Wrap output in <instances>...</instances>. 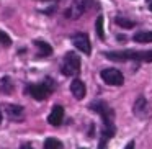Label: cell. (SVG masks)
Returning a JSON list of instances; mask_svg holds the SVG:
<instances>
[{
    "label": "cell",
    "mask_w": 152,
    "mask_h": 149,
    "mask_svg": "<svg viewBox=\"0 0 152 149\" xmlns=\"http://www.w3.org/2000/svg\"><path fill=\"white\" fill-rule=\"evenodd\" d=\"M103 56L115 62H124V61H137V62H152V49L151 51H105Z\"/></svg>",
    "instance_id": "obj_2"
},
{
    "label": "cell",
    "mask_w": 152,
    "mask_h": 149,
    "mask_svg": "<svg viewBox=\"0 0 152 149\" xmlns=\"http://www.w3.org/2000/svg\"><path fill=\"white\" fill-rule=\"evenodd\" d=\"M0 92L5 93V95H10L13 92V82H12V79L8 76L0 79Z\"/></svg>",
    "instance_id": "obj_13"
},
{
    "label": "cell",
    "mask_w": 152,
    "mask_h": 149,
    "mask_svg": "<svg viewBox=\"0 0 152 149\" xmlns=\"http://www.w3.org/2000/svg\"><path fill=\"white\" fill-rule=\"evenodd\" d=\"M95 31H96V36L100 38V40H105V31H103V17L100 15L98 18H96V23H95Z\"/></svg>",
    "instance_id": "obj_17"
},
{
    "label": "cell",
    "mask_w": 152,
    "mask_h": 149,
    "mask_svg": "<svg viewBox=\"0 0 152 149\" xmlns=\"http://www.w3.org/2000/svg\"><path fill=\"white\" fill-rule=\"evenodd\" d=\"M56 90V82H54L53 77H46L43 82L39 84H30V85L25 87V93L30 97H33L38 102H43L46 100L51 93Z\"/></svg>",
    "instance_id": "obj_3"
},
{
    "label": "cell",
    "mask_w": 152,
    "mask_h": 149,
    "mask_svg": "<svg viewBox=\"0 0 152 149\" xmlns=\"http://www.w3.org/2000/svg\"><path fill=\"white\" fill-rule=\"evenodd\" d=\"M124 149H134V141H129V142H128V146H126Z\"/></svg>",
    "instance_id": "obj_20"
},
{
    "label": "cell",
    "mask_w": 152,
    "mask_h": 149,
    "mask_svg": "<svg viewBox=\"0 0 152 149\" xmlns=\"http://www.w3.org/2000/svg\"><path fill=\"white\" fill-rule=\"evenodd\" d=\"M0 123H2V112H0Z\"/></svg>",
    "instance_id": "obj_22"
},
{
    "label": "cell",
    "mask_w": 152,
    "mask_h": 149,
    "mask_svg": "<svg viewBox=\"0 0 152 149\" xmlns=\"http://www.w3.org/2000/svg\"><path fill=\"white\" fill-rule=\"evenodd\" d=\"M12 46V38L5 31H0V48H10Z\"/></svg>",
    "instance_id": "obj_18"
},
{
    "label": "cell",
    "mask_w": 152,
    "mask_h": 149,
    "mask_svg": "<svg viewBox=\"0 0 152 149\" xmlns=\"http://www.w3.org/2000/svg\"><path fill=\"white\" fill-rule=\"evenodd\" d=\"M115 23L118 25V26L124 28V30H131V28L136 26V21L134 20H128L126 17H119V15L115 18Z\"/></svg>",
    "instance_id": "obj_15"
},
{
    "label": "cell",
    "mask_w": 152,
    "mask_h": 149,
    "mask_svg": "<svg viewBox=\"0 0 152 149\" xmlns=\"http://www.w3.org/2000/svg\"><path fill=\"white\" fill-rule=\"evenodd\" d=\"M34 46H36L38 53H36V57H49L53 54V48H51L49 43L43 40H34Z\"/></svg>",
    "instance_id": "obj_12"
},
{
    "label": "cell",
    "mask_w": 152,
    "mask_h": 149,
    "mask_svg": "<svg viewBox=\"0 0 152 149\" xmlns=\"http://www.w3.org/2000/svg\"><path fill=\"white\" fill-rule=\"evenodd\" d=\"M7 115L12 121H23L25 118V110L21 105H13V103H8L7 105Z\"/></svg>",
    "instance_id": "obj_11"
},
{
    "label": "cell",
    "mask_w": 152,
    "mask_h": 149,
    "mask_svg": "<svg viewBox=\"0 0 152 149\" xmlns=\"http://www.w3.org/2000/svg\"><path fill=\"white\" fill-rule=\"evenodd\" d=\"M132 113H134L137 118H141V120H147L149 116L152 115L151 105H149V102L144 98V97H139V98L134 102V106H132Z\"/></svg>",
    "instance_id": "obj_8"
},
{
    "label": "cell",
    "mask_w": 152,
    "mask_h": 149,
    "mask_svg": "<svg viewBox=\"0 0 152 149\" xmlns=\"http://www.w3.org/2000/svg\"><path fill=\"white\" fill-rule=\"evenodd\" d=\"M88 108L100 115L102 118V131H100V142L98 149H106V144L111 138L116 134V125H115V110L105 102V100H93L88 103Z\"/></svg>",
    "instance_id": "obj_1"
},
{
    "label": "cell",
    "mask_w": 152,
    "mask_h": 149,
    "mask_svg": "<svg viewBox=\"0 0 152 149\" xmlns=\"http://www.w3.org/2000/svg\"><path fill=\"white\" fill-rule=\"evenodd\" d=\"M72 43L74 46L77 48L79 51H82L85 56H90V53H92V44H90V38L87 33H75L72 34Z\"/></svg>",
    "instance_id": "obj_7"
},
{
    "label": "cell",
    "mask_w": 152,
    "mask_h": 149,
    "mask_svg": "<svg viewBox=\"0 0 152 149\" xmlns=\"http://www.w3.org/2000/svg\"><path fill=\"white\" fill-rule=\"evenodd\" d=\"M61 72L67 77H77L80 74V56L74 51L67 53L61 64Z\"/></svg>",
    "instance_id": "obj_5"
},
{
    "label": "cell",
    "mask_w": 152,
    "mask_h": 149,
    "mask_svg": "<svg viewBox=\"0 0 152 149\" xmlns=\"http://www.w3.org/2000/svg\"><path fill=\"white\" fill-rule=\"evenodd\" d=\"M20 149H33V146H31L30 142H25V144L20 146Z\"/></svg>",
    "instance_id": "obj_19"
},
{
    "label": "cell",
    "mask_w": 152,
    "mask_h": 149,
    "mask_svg": "<svg viewBox=\"0 0 152 149\" xmlns=\"http://www.w3.org/2000/svg\"><path fill=\"white\" fill-rule=\"evenodd\" d=\"M44 149H64V144L62 141H59V139L56 138H48L46 141H44Z\"/></svg>",
    "instance_id": "obj_16"
},
{
    "label": "cell",
    "mask_w": 152,
    "mask_h": 149,
    "mask_svg": "<svg viewBox=\"0 0 152 149\" xmlns=\"http://www.w3.org/2000/svg\"><path fill=\"white\" fill-rule=\"evenodd\" d=\"M95 5V0H69L67 7L64 8V17L67 20H79Z\"/></svg>",
    "instance_id": "obj_4"
},
{
    "label": "cell",
    "mask_w": 152,
    "mask_h": 149,
    "mask_svg": "<svg viewBox=\"0 0 152 149\" xmlns=\"http://www.w3.org/2000/svg\"><path fill=\"white\" fill-rule=\"evenodd\" d=\"M147 7H149V10L152 12V2H147Z\"/></svg>",
    "instance_id": "obj_21"
},
{
    "label": "cell",
    "mask_w": 152,
    "mask_h": 149,
    "mask_svg": "<svg viewBox=\"0 0 152 149\" xmlns=\"http://www.w3.org/2000/svg\"><path fill=\"white\" fill-rule=\"evenodd\" d=\"M70 93L74 95V98L82 100L83 97L87 95V87H85V84H83V80L74 79L72 82H70Z\"/></svg>",
    "instance_id": "obj_10"
},
{
    "label": "cell",
    "mask_w": 152,
    "mask_h": 149,
    "mask_svg": "<svg viewBox=\"0 0 152 149\" xmlns=\"http://www.w3.org/2000/svg\"><path fill=\"white\" fill-rule=\"evenodd\" d=\"M64 120V106L62 105H54L51 110L49 116H48V123L51 126H61Z\"/></svg>",
    "instance_id": "obj_9"
},
{
    "label": "cell",
    "mask_w": 152,
    "mask_h": 149,
    "mask_svg": "<svg viewBox=\"0 0 152 149\" xmlns=\"http://www.w3.org/2000/svg\"><path fill=\"white\" fill-rule=\"evenodd\" d=\"M100 77L105 84L108 85H115V87H119L124 84V76H123L121 70L115 69V67H110V69H103L100 72Z\"/></svg>",
    "instance_id": "obj_6"
},
{
    "label": "cell",
    "mask_w": 152,
    "mask_h": 149,
    "mask_svg": "<svg viewBox=\"0 0 152 149\" xmlns=\"http://www.w3.org/2000/svg\"><path fill=\"white\" fill-rule=\"evenodd\" d=\"M80 149H87V148H80Z\"/></svg>",
    "instance_id": "obj_23"
},
{
    "label": "cell",
    "mask_w": 152,
    "mask_h": 149,
    "mask_svg": "<svg viewBox=\"0 0 152 149\" xmlns=\"http://www.w3.org/2000/svg\"><path fill=\"white\" fill-rule=\"evenodd\" d=\"M132 40L136 43H141V44L152 43V31H137V33H134Z\"/></svg>",
    "instance_id": "obj_14"
}]
</instances>
